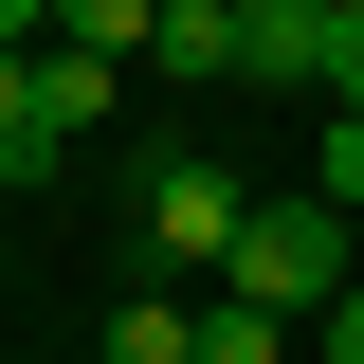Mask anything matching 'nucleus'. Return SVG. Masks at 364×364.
Returning <instances> with one entry per match:
<instances>
[{"label": "nucleus", "mask_w": 364, "mask_h": 364, "mask_svg": "<svg viewBox=\"0 0 364 364\" xmlns=\"http://www.w3.org/2000/svg\"><path fill=\"white\" fill-rule=\"evenodd\" d=\"M219 291H255V310L328 328V310H346V200H328V182L255 200V219H237V273H219Z\"/></svg>", "instance_id": "f257e3e1"}, {"label": "nucleus", "mask_w": 364, "mask_h": 364, "mask_svg": "<svg viewBox=\"0 0 364 364\" xmlns=\"http://www.w3.org/2000/svg\"><path fill=\"white\" fill-rule=\"evenodd\" d=\"M237 219H255L237 164H164V182H146V255H164V273H237Z\"/></svg>", "instance_id": "f03ea898"}, {"label": "nucleus", "mask_w": 364, "mask_h": 364, "mask_svg": "<svg viewBox=\"0 0 364 364\" xmlns=\"http://www.w3.org/2000/svg\"><path fill=\"white\" fill-rule=\"evenodd\" d=\"M328 37H346L328 0H255V18H237V73H273V91H328Z\"/></svg>", "instance_id": "7ed1b4c3"}, {"label": "nucleus", "mask_w": 364, "mask_h": 364, "mask_svg": "<svg viewBox=\"0 0 364 364\" xmlns=\"http://www.w3.org/2000/svg\"><path fill=\"white\" fill-rule=\"evenodd\" d=\"M146 73H237V0H164L146 18Z\"/></svg>", "instance_id": "20e7f679"}, {"label": "nucleus", "mask_w": 364, "mask_h": 364, "mask_svg": "<svg viewBox=\"0 0 364 364\" xmlns=\"http://www.w3.org/2000/svg\"><path fill=\"white\" fill-rule=\"evenodd\" d=\"M109 73H128V55H73V37H55V55H37V128H55V146L109 128Z\"/></svg>", "instance_id": "39448f33"}, {"label": "nucleus", "mask_w": 364, "mask_h": 364, "mask_svg": "<svg viewBox=\"0 0 364 364\" xmlns=\"http://www.w3.org/2000/svg\"><path fill=\"white\" fill-rule=\"evenodd\" d=\"M200 364H291V310H255V291H200Z\"/></svg>", "instance_id": "423d86ee"}, {"label": "nucleus", "mask_w": 364, "mask_h": 364, "mask_svg": "<svg viewBox=\"0 0 364 364\" xmlns=\"http://www.w3.org/2000/svg\"><path fill=\"white\" fill-rule=\"evenodd\" d=\"M91 364H200V310L146 291V310H109V346H91Z\"/></svg>", "instance_id": "0eeeda50"}, {"label": "nucleus", "mask_w": 364, "mask_h": 364, "mask_svg": "<svg viewBox=\"0 0 364 364\" xmlns=\"http://www.w3.org/2000/svg\"><path fill=\"white\" fill-rule=\"evenodd\" d=\"M146 18H164V0H55V37H73V55H146Z\"/></svg>", "instance_id": "6e6552de"}, {"label": "nucleus", "mask_w": 364, "mask_h": 364, "mask_svg": "<svg viewBox=\"0 0 364 364\" xmlns=\"http://www.w3.org/2000/svg\"><path fill=\"white\" fill-rule=\"evenodd\" d=\"M328 200L364 219V109H328Z\"/></svg>", "instance_id": "1a4fd4ad"}, {"label": "nucleus", "mask_w": 364, "mask_h": 364, "mask_svg": "<svg viewBox=\"0 0 364 364\" xmlns=\"http://www.w3.org/2000/svg\"><path fill=\"white\" fill-rule=\"evenodd\" d=\"M18 128H37V55L0 37V146H18Z\"/></svg>", "instance_id": "9d476101"}, {"label": "nucleus", "mask_w": 364, "mask_h": 364, "mask_svg": "<svg viewBox=\"0 0 364 364\" xmlns=\"http://www.w3.org/2000/svg\"><path fill=\"white\" fill-rule=\"evenodd\" d=\"M328 364H364V273H346V310H328Z\"/></svg>", "instance_id": "9b49d317"}, {"label": "nucleus", "mask_w": 364, "mask_h": 364, "mask_svg": "<svg viewBox=\"0 0 364 364\" xmlns=\"http://www.w3.org/2000/svg\"><path fill=\"white\" fill-rule=\"evenodd\" d=\"M0 37H18V55H37V37H55V0H0Z\"/></svg>", "instance_id": "f8f14e48"}, {"label": "nucleus", "mask_w": 364, "mask_h": 364, "mask_svg": "<svg viewBox=\"0 0 364 364\" xmlns=\"http://www.w3.org/2000/svg\"><path fill=\"white\" fill-rule=\"evenodd\" d=\"M328 18H364V0H328Z\"/></svg>", "instance_id": "ddd939ff"}, {"label": "nucleus", "mask_w": 364, "mask_h": 364, "mask_svg": "<svg viewBox=\"0 0 364 364\" xmlns=\"http://www.w3.org/2000/svg\"><path fill=\"white\" fill-rule=\"evenodd\" d=\"M237 18H255V0H237Z\"/></svg>", "instance_id": "4468645a"}]
</instances>
